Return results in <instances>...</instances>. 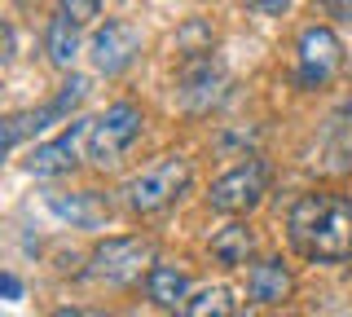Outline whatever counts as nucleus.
<instances>
[{
	"label": "nucleus",
	"instance_id": "obj_1",
	"mask_svg": "<svg viewBox=\"0 0 352 317\" xmlns=\"http://www.w3.org/2000/svg\"><path fill=\"white\" fill-rule=\"evenodd\" d=\"M291 243L313 260H352V199L304 194L291 207Z\"/></svg>",
	"mask_w": 352,
	"mask_h": 317
},
{
	"label": "nucleus",
	"instance_id": "obj_2",
	"mask_svg": "<svg viewBox=\"0 0 352 317\" xmlns=\"http://www.w3.org/2000/svg\"><path fill=\"white\" fill-rule=\"evenodd\" d=\"M185 185H190V163H185L181 155H168V159L154 163V168L137 172V177L128 181L124 194H128V207H132V212L154 216V212H163L168 203L181 199Z\"/></svg>",
	"mask_w": 352,
	"mask_h": 317
},
{
	"label": "nucleus",
	"instance_id": "obj_3",
	"mask_svg": "<svg viewBox=\"0 0 352 317\" xmlns=\"http://www.w3.org/2000/svg\"><path fill=\"white\" fill-rule=\"evenodd\" d=\"M154 269V243L150 238H106L102 247L93 251V273L97 282H110V287H128L141 273Z\"/></svg>",
	"mask_w": 352,
	"mask_h": 317
},
{
	"label": "nucleus",
	"instance_id": "obj_4",
	"mask_svg": "<svg viewBox=\"0 0 352 317\" xmlns=\"http://www.w3.org/2000/svg\"><path fill=\"white\" fill-rule=\"evenodd\" d=\"M141 111L137 106H128V102H119V106H110V111L102 119H93V133H88V159L93 163H119V155L132 146V141L141 137Z\"/></svg>",
	"mask_w": 352,
	"mask_h": 317
},
{
	"label": "nucleus",
	"instance_id": "obj_5",
	"mask_svg": "<svg viewBox=\"0 0 352 317\" xmlns=\"http://www.w3.org/2000/svg\"><path fill=\"white\" fill-rule=\"evenodd\" d=\"M88 97V80L84 75H71V80L62 84V93L53 97L49 106H40V111H27V115H9L5 119V146L14 150L22 137H31V133H40V128H49V124H62L66 115L75 111V106H80Z\"/></svg>",
	"mask_w": 352,
	"mask_h": 317
},
{
	"label": "nucleus",
	"instance_id": "obj_6",
	"mask_svg": "<svg viewBox=\"0 0 352 317\" xmlns=\"http://www.w3.org/2000/svg\"><path fill=\"white\" fill-rule=\"evenodd\" d=\"M264 181H269V172H264V163H242V168L234 172H225L216 185H212V194H207V203L216 207V212H225V216H238V212H251L260 199H264Z\"/></svg>",
	"mask_w": 352,
	"mask_h": 317
},
{
	"label": "nucleus",
	"instance_id": "obj_7",
	"mask_svg": "<svg viewBox=\"0 0 352 317\" xmlns=\"http://www.w3.org/2000/svg\"><path fill=\"white\" fill-rule=\"evenodd\" d=\"M339 62H344V45L330 27H308L300 36V84L304 89H322L335 80Z\"/></svg>",
	"mask_w": 352,
	"mask_h": 317
},
{
	"label": "nucleus",
	"instance_id": "obj_8",
	"mask_svg": "<svg viewBox=\"0 0 352 317\" xmlns=\"http://www.w3.org/2000/svg\"><path fill=\"white\" fill-rule=\"evenodd\" d=\"M141 53V27L137 23H106L93 36V67L102 75H119Z\"/></svg>",
	"mask_w": 352,
	"mask_h": 317
},
{
	"label": "nucleus",
	"instance_id": "obj_9",
	"mask_svg": "<svg viewBox=\"0 0 352 317\" xmlns=\"http://www.w3.org/2000/svg\"><path fill=\"white\" fill-rule=\"evenodd\" d=\"M88 133H93V119H75V124L66 128L58 141H49V146L31 150L27 172H36V177H58V172H71L75 159H80V146L88 141Z\"/></svg>",
	"mask_w": 352,
	"mask_h": 317
},
{
	"label": "nucleus",
	"instance_id": "obj_10",
	"mask_svg": "<svg viewBox=\"0 0 352 317\" xmlns=\"http://www.w3.org/2000/svg\"><path fill=\"white\" fill-rule=\"evenodd\" d=\"M220 97H225V71H220L212 58L190 62L185 75H181V102L190 106V111H212Z\"/></svg>",
	"mask_w": 352,
	"mask_h": 317
},
{
	"label": "nucleus",
	"instance_id": "obj_11",
	"mask_svg": "<svg viewBox=\"0 0 352 317\" xmlns=\"http://www.w3.org/2000/svg\"><path fill=\"white\" fill-rule=\"evenodd\" d=\"M49 207L62 216V221H71V225H80V229L106 225V212H110V207L102 203V194H62V190L49 194Z\"/></svg>",
	"mask_w": 352,
	"mask_h": 317
},
{
	"label": "nucleus",
	"instance_id": "obj_12",
	"mask_svg": "<svg viewBox=\"0 0 352 317\" xmlns=\"http://www.w3.org/2000/svg\"><path fill=\"white\" fill-rule=\"evenodd\" d=\"M291 269L282 265V260H260L256 269L247 273V291H251V300L256 304H278L291 295Z\"/></svg>",
	"mask_w": 352,
	"mask_h": 317
},
{
	"label": "nucleus",
	"instance_id": "obj_13",
	"mask_svg": "<svg viewBox=\"0 0 352 317\" xmlns=\"http://www.w3.org/2000/svg\"><path fill=\"white\" fill-rule=\"evenodd\" d=\"M146 291L154 304H163V309H176V304H190L185 295H190V273L176 269V265H154L146 273Z\"/></svg>",
	"mask_w": 352,
	"mask_h": 317
},
{
	"label": "nucleus",
	"instance_id": "obj_14",
	"mask_svg": "<svg viewBox=\"0 0 352 317\" xmlns=\"http://www.w3.org/2000/svg\"><path fill=\"white\" fill-rule=\"evenodd\" d=\"M251 251H256V234H251V225H225L220 234L212 238V256L220 260L225 269H238L251 260Z\"/></svg>",
	"mask_w": 352,
	"mask_h": 317
},
{
	"label": "nucleus",
	"instance_id": "obj_15",
	"mask_svg": "<svg viewBox=\"0 0 352 317\" xmlns=\"http://www.w3.org/2000/svg\"><path fill=\"white\" fill-rule=\"evenodd\" d=\"M44 45H49V62L53 67H71L75 53H80V23H75L71 14H58L49 23V36H44Z\"/></svg>",
	"mask_w": 352,
	"mask_h": 317
},
{
	"label": "nucleus",
	"instance_id": "obj_16",
	"mask_svg": "<svg viewBox=\"0 0 352 317\" xmlns=\"http://www.w3.org/2000/svg\"><path fill=\"white\" fill-rule=\"evenodd\" d=\"M185 313L190 317H234V295L225 287H207L198 291L190 304H185Z\"/></svg>",
	"mask_w": 352,
	"mask_h": 317
},
{
	"label": "nucleus",
	"instance_id": "obj_17",
	"mask_svg": "<svg viewBox=\"0 0 352 317\" xmlns=\"http://www.w3.org/2000/svg\"><path fill=\"white\" fill-rule=\"evenodd\" d=\"M58 5H62V14L75 18V23H93L97 9H102V0H58Z\"/></svg>",
	"mask_w": 352,
	"mask_h": 317
},
{
	"label": "nucleus",
	"instance_id": "obj_18",
	"mask_svg": "<svg viewBox=\"0 0 352 317\" xmlns=\"http://www.w3.org/2000/svg\"><path fill=\"white\" fill-rule=\"evenodd\" d=\"M251 9H256V14H282L286 5H291V0H247Z\"/></svg>",
	"mask_w": 352,
	"mask_h": 317
},
{
	"label": "nucleus",
	"instance_id": "obj_19",
	"mask_svg": "<svg viewBox=\"0 0 352 317\" xmlns=\"http://www.w3.org/2000/svg\"><path fill=\"white\" fill-rule=\"evenodd\" d=\"M0 291H5L9 300H18V295H22V282L14 278V273H5V278H0Z\"/></svg>",
	"mask_w": 352,
	"mask_h": 317
},
{
	"label": "nucleus",
	"instance_id": "obj_20",
	"mask_svg": "<svg viewBox=\"0 0 352 317\" xmlns=\"http://www.w3.org/2000/svg\"><path fill=\"white\" fill-rule=\"evenodd\" d=\"M330 14H335V18H352V0H330Z\"/></svg>",
	"mask_w": 352,
	"mask_h": 317
},
{
	"label": "nucleus",
	"instance_id": "obj_21",
	"mask_svg": "<svg viewBox=\"0 0 352 317\" xmlns=\"http://www.w3.org/2000/svg\"><path fill=\"white\" fill-rule=\"evenodd\" d=\"M53 317H88V313H80V309H58Z\"/></svg>",
	"mask_w": 352,
	"mask_h": 317
},
{
	"label": "nucleus",
	"instance_id": "obj_22",
	"mask_svg": "<svg viewBox=\"0 0 352 317\" xmlns=\"http://www.w3.org/2000/svg\"><path fill=\"white\" fill-rule=\"evenodd\" d=\"M273 317H295V313H273Z\"/></svg>",
	"mask_w": 352,
	"mask_h": 317
}]
</instances>
